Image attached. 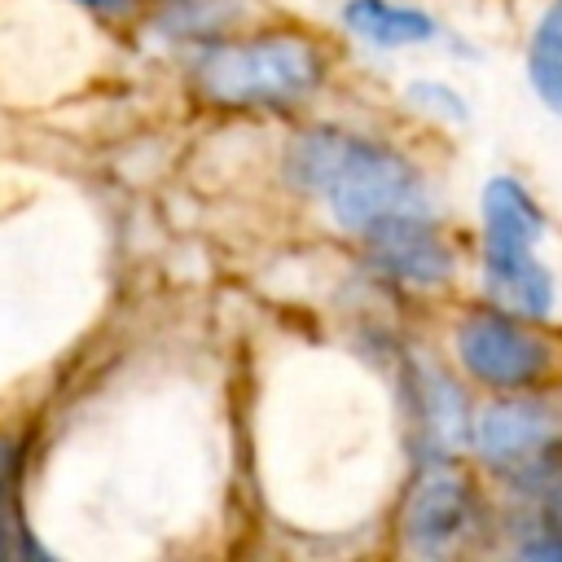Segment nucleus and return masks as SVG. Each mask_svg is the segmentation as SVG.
I'll list each match as a JSON object with an SVG mask.
<instances>
[{"label": "nucleus", "instance_id": "obj_5", "mask_svg": "<svg viewBox=\"0 0 562 562\" xmlns=\"http://www.w3.org/2000/svg\"><path fill=\"white\" fill-rule=\"evenodd\" d=\"M479 452L501 465L514 470L522 479H540L553 470V426L549 413L531 400H501L479 417Z\"/></svg>", "mask_w": 562, "mask_h": 562}, {"label": "nucleus", "instance_id": "obj_6", "mask_svg": "<svg viewBox=\"0 0 562 562\" xmlns=\"http://www.w3.org/2000/svg\"><path fill=\"white\" fill-rule=\"evenodd\" d=\"M369 255L373 263L395 277V281H408V285H443L452 277V250L448 241L430 228L426 215H395V220H382L373 224L369 233Z\"/></svg>", "mask_w": 562, "mask_h": 562}, {"label": "nucleus", "instance_id": "obj_7", "mask_svg": "<svg viewBox=\"0 0 562 562\" xmlns=\"http://www.w3.org/2000/svg\"><path fill=\"white\" fill-rule=\"evenodd\" d=\"M540 228H544L540 206L531 202V193L518 180L496 176L483 189V259L531 255Z\"/></svg>", "mask_w": 562, "mask_h": 562}, {"label": "nucleus", "instance_id": "obj_4", "mask_svg": "<svg viewBox=\"0 0 562 562\" xmlns=\"http://www.w3.org/2000/svg\"><path fill=\"white\" fill-rule=\"evenodd\" d=\"M465 527H470V483L443 465L422 470L400 505L404 544L426 558H439L465 536Z\"/></svg>", "mask_w": 562, "mask_h": 562}, {"label": "nucleus", "instance_id": "obj_3", "mask_svg": "<svg viewBox=\"0 0 562 562\" xmlns=\"http://www.w3.org/2000/svg\"><path fill=\"white\" fill-rule=\"evenodd\" d=\"M461 364L501 391L531 386L549 369V342H540L514 312H470L457 325Z\"/></svg>", "mask_w": 562, "mask_h": 562}, {"label": "nucleus", "instance_id": "obj_13", "mask_svg": "<svg viewBox=\"0 0 562 562\" xmlns=\"http://www.w3.org/2000/svg\"><path fill=\"white\" fill-rule=\"evenodd\" d=\"M522 558H544V562H562V531H558V527H549L544 536L527 540V544H522Z\"/></svg>", "mask_w": 562, "mask_h": 562}, {"label": "nucleus", "instance_id": "obj_12", "mask_svg": "<svg viewBox=\"0 0 562 562\" xmlns=\"http://www.w3.org/2000/svg\"><path fill=\"white\" fill-rule=\"evenodd\" d=\"M13 470H18V443L0 439V562L9 558V514H4V496H9Z\"/></svg>", "mask_w": 562, "mask_h": 562}, {"label": "nucleus", "instance_id": "obj_9", "mask_svg": "<svg viewBox=\"0 0 562 562\" xmlns=\"http://www.w3.org/2000/svg\"><path fill=\"white\" fill-rule=\"evenodd\" d=\"M413 400H417V426L430 435V443L439 452H448L465 435V400H461V391L443 373L422 369L413 378Z\"/></svg>", "mask_w": 562, "mask_h": 562}, {"label": "nucleus", "instance_id": "obj_2", "mask_svg": "<svg viewBox=\"0 0 562 562\" xmlns=\"http://www.w3.org/2000/svg\"><path fill=\"white\" fill-rule=\"evenodd\" d=\"M325 75V57L303 35H255L237 44H215L193 61V92L228 110L290 105L307 97Z\"/></svg>", "mask_w": 562, "mask_h": 562}, {"label": "nucleus", "instance_id": "obj_14", "mask_svg": "<svg viewBox=\"0 0 562 562\" xmlns=\"http://www.w3.org/2000/svg\"><path fill=\"white\" fill-rule=\"evenodd\" d=\"M540 479H544V514H549V522L562 531V474L549 470V474H540Z\"/></svg>", "mask_w": 562, "mask_h": 562}, {"label": "nucleus", "instance_id": "obj_11", "mask_svg": "<svg viewBox=\"0 0 562 562\" xmlns=\"http://www.w3.org/2000/svg\"><path fill=\"white\" fill-rule=\"evenodd\" d=\"M408 101L422 105L426 114H439V119H452V123L465 119V101L452 88H443V83H413L408 88Z\"/></svg>", "mask_w": 562, "mask_h": 562}, {"label": "nucleus", "instance_id": "obj_15", "mask_svg": "<svg viewBox=\"0 0 562 562\" xmlns=\"http://www.w3.org/2000/svg\"><path fill=\"white\" fill-rule=\"evenodd\" d=\"M83 9H92V13H119L127 0H79Z\"/></svg>", "mask_w": 562, "mask_h": 562}, {"label": "nucleus", "instance_id": "obj_10", "mask_svg": "<svg viewBox=\"0 0 562 562\" xmlns=\"http://www.w3.org/2000/svg\"><path fill=\"white\" fill-rule=\"evenodd\" d=\"M527 79L536 88V97L562 114V0H553L544 9V18L536 22L531 48H527Z\"/></svg>", "mask_w": 562, "mask_h": 562}, {"label": "nucleus", "instance_id": "obj_8", "mask_svg": "<svg viewBox=\"0 0 562 562\" xmlns=\"http://www.w3.org/2000/svg\"><path fill=\"white\" fill-rule=\"evenodd\" d=\"M342 22L351 35H360L373 48H408L435 40V18L422 13L417 4H395V0H347Z\"/></svg>", "mask_w": 562, "mask_h": 562}, {"label": "nucleus", "instance_id": "obj_1", "mask_svg": "<svg viewBox=\"0 0 562 562\" xmlns=\"http://www.w3.org/2000/svg\"><path fill=\"white\" fill-rule=\"evenodd\" d=\"M285 176L290 184L325 198L334 220L351 233H369L395 215H426V184L417 167L404 154L347 132L316 127L294 136Z\"/></svg>", "mask_w": 562, "mask_h": 562}]
</instances>
